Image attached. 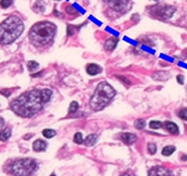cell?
I'll return each instance as SVG.
<instances>
[{"label":"cell","instance_id":"cell-16","mask_svg":"<svg viewBox=\"0 0 187 176\" xmlns=\"http://www.w3.org/2000/svg\"><path fill=\"white\" fill-rule=\"evenodd\" d=\"M97 141V136L95 134H91V135L86 137V139L84 141V144L86 146H93L94 144H96Z\"/></svg>","mask_w":187,"mask_h":176},{"label":"cell","instance_id":"cell-18","mask_svg":"<svg viewBox=\"0 0 187 176\" xmlns=\"http://www.w3.org/2000/svg\"><path fill=\"white\" fill-rule=\"evenodd\" d=\"M42 134L45 138L47 139H51L53 137H54L56 135V131L53 130V129H49V128H47V129H44L42 131Z\"/></svg>","mask_w":187,"mask_h":176},{"label":"cell","instance_id":"cell-14","mask_svg":"<svg viewBox=\"0 0 187 176\" xmlns=\"http://www.w3.org/2000/svg\"><path fill=\"white\" fill-rule=\"evenodd\" d=\"M10 136H11V129L9 127H6L0 132V141H5L9 140Z\"/></svg>","mask_w":187,"mask_h":176},{"label":"cell","instance_id":"cell-20","mask_svg":"<svg viewBox=\"0 0 187 176\" xmlns=\"http://www.w3.org/2000/svg\"><path fill=\"white\" fill-rule=\"evenodd\" d=\"M78 108H79V104H78V102L72 101L70 106H69V109H68V112L69 113H73V112H75L78 110Z\"/></svg>","mask_w":187,"mask_h":176},{"label":"cell","instance_id":"cell-29","mask_svg":"<svg viewBox=\"0 0 187 176\" xmlns=\"http://www.w3.org/2000/svg\"><path fill=\"white\" fill-rule=\"evenodd\" d=\"M0 93H1L2 95H6V97H9V94H10V92L7 91V90H2Z\"/></svg>","mask_w":187,"mask_h":176},{"label":"cell","instance_id":"cell-8","mask_svg":"<svg viewBox=\"0 0 187 176\" xmlns=\"http://www.w3.org/2000/svg\"><path fill=\"white\" fill-rule=\"evenodd\" d=\"M149 176H171L170 171L161 166H155L149 171Z\"/></svg>","mask_w":187,"mask_h":176},{"label":"cell","instance_id":"cell-11","mask_svg":"<svg viewBox=\"0 0 187 176\" xmlns=\"http://www.w3.org/2000/svg\"><path fill=\"white\" fill-rule=\"evenodd\" d=\"M86 70L89 75H97L102 71V68L97 64H89L86 68Z\"/></svg>","mask_w":187,"mask_h":176},{"label":"cell","instance_id":"cell-15","mask_svg":"<svg viewBox=\"0 0 187 176\" xmlns=\"http://www.w3.org/2000/svg\"><path fill=\"white\" fill-rule=\"evenodd\" d=\"M33 9L37 12H44L46 9V3L43 2V0H38V1L35 3Z\"/></svg>","mask_w":187,"mask_h":176},{"label":"cell","instance_id":"cell-3","mask_svg":"<svg viewBox=\"0 0 187 176\" xmlns=\"http://www.w3.org/2000/svg\"><path fill=\"white\" fill-rule=\"evenodd\" d=\"M24 31V24L17 16H10L0 24V43L10 44Z\"/></svg>","mask_w":187,"mask_h":176},{"label":"cell","instance_id":"cell-25","mask_svg":"<svg viewBox=\"0 0 187 176\" xmlns=\"http://www.w3.org/2000/svg\"><path fill=\"white\" fill-rule=\"evenodd\" d=\"M148 150H149V152H150V154H152V155H153V154H155L156 153V145H155L154 143H149L148 144Z\"/></svg>","mask_w":187,"mask_h":176},{"label":"cell","instance_id":"cell-13","mask_svg":"<svg viewBox=\"0 0 187 176\" xmlns=\"http://www.w3.org/2000/svg\"><path fill=\"white\" fill-rule=\"evenodd\" d=\"M165 127L171 134H178L179 133L178 126L176 124H174L173 122H166L165 123Z\"/></svg>","mask_w":187,"mask_h":176},{"label":"cell","instance_id":"cell-26","mask_svg":"<svg viewBox=\"0 0 187 176\" xmlns=\"http://www.w3.org/2000/svg\"><path fill=\"white\" fill-rule=\"evenodd\" d=\"M179 116L181 117L182 119L187 121V109H182V110H181L180 112H179Z\"/></svg>","mask_w":187,"mask_h":176},{"label":"cell","instance_id":"cell-32","mask_svg":"<svg viewBox=\"0 0 187 176\" xmlns=\"http://www.w3.org/2000/svg\"><path fill=\"white\" fill-rule=\"evenodd\" d=\"M51 176H56V175H55V174H52Z\"/></svg>","mask_w":187,"mask_h":176},{"label":"cell","instance_id":"cell-4","mask_svg":"<svg viewBox=\"0 0 187 176\" xmlns=\"http://www.w3.org/2000/svg\"><path fill=\"white\" fill-rule=\"evenodd\" d=\"M115 95L116 91L111 84H108L107 82H100L94 93V96L90 99V106L92 110L97 112L103 110L115 97Z\"/></svg>","mask_w":187,"mask_h":176},{"label":"cell","instance_id":"cell-12","mask_svg":"<svg viewBox=\"0 0 187 176\" xmlns=\"http://www.w3.org/2000/svg\"><path fill=\"white\" fill-rule=\"evenodd\" d=\"M117 43H118V39L116 38H108V40H106L104 48L107 51H112L116 47Z\"/></svg>","mask_w":187,"mask_h":176},{"label":"cell","instance_id":"cell-7","mask_svg":"<svg viewBox=\"0 0 187 176\" xmlns=\"http://www.w3.org/2000/svg\"><path fill=\"white\" fill-rule=\"evenodd\" d=\"M112 9L118 12H124L129 8L128 0H104Z\"/></svg>","mask_w":187,"mask_h":176},{"label":"cell","instance_id":"cell-6","mask_svg":"<svg viewBox=\"0 0 187 176\" xmlns=\"http://www.w3.org/2000/svg\"><path fill=\"white\" fill-rule=\"evenodd\" d=\"M176 9L172 6L168 5H155L151 8L150 12L152 14L153 16L157 17L162 20H167L172 16V14Z\"/></svg>","mask_w":187,"mask_h":176},{"label":"cell","instance_id":"cell-1","mask_svg":"<svg viewBox=\"0 0 187 176\" xmlns=\"http://www.w3.org/2000/svg\"><path fill=\"white\" fill-rule=\"evenodd\" d=\"M53 92L50 89L30 90L10 102V109L17 115L24 118L37 114L47 101H49Z\"/></svg>","mask_w":187,"mask_h":176},{"label":"cell","instance_id":"cell-21","mask_svg":"<svg viewBox=\"0 0 187 176\" xmlns=\"http://www.w3.org/2000/svg\"><path fill=\"white\" fill-rule=\"evenodd\" d=\"M162 127V123L160 121H151L150 122V127L153 129H157Z\"/></svg>","mask_w":187,"mask_h":176},{"label":"cell","instance_id":"cell-24","mask_svg":"<svg viewBox=\"0 0 187 176\" xmlns=\"http://www.w3.org/2000/svg\"><path fill=\"white\" fill-rule=\"evenodd\" d=\"M12 4V0H1L0 1V6L3 9H8Z\"/></svg>","mask_w":187,"mask_h":176},{"label":"cell","instance_id":"cell-23","mask_svg":"<svg viewBox=\"0 0 187 176\" xmlns=\"http://www.w3.org/2000/svg\"><path fill=\"white\" fill-rule=\"evenodd\" d=\"M27 68H28L29 70L32 71V70H34V69L38 68V64L37 62H35V61H29L28 64H27Z\"/></svg>","mask_w":187,"mask_h":176},{"label":"cell","instance_id":"cell-17","mask_svg":"<svg viewBox=\"0 0 187 176\" xmlns=\"http://www.w3.org/2000/svg\"><path fill=\"white\" fill-rule=\"evenodd\" d=\"M175 150H176L175 146H172V145L166 146V147H164L163 150H162V155L165 156H168L170 155H172Z\"/></svg>","mask_w":187,"mask_h":176},{"label":"cell","instance_id":"cell-19","mask_svg":"<svg viewBox=\"0 0 187 176\" xmlns=\"http://www.w3.org/2000/svg\"><path fill=\"white\" fill-rule=\"evenodd\" d=\"M146 126V121L144 119H138L135 122V127L138 129H142Z\"/></svg>","mask_w":187,"mask_h":176},{"label":"cell","instance_id":"cell-27","mask_svg":"<svg viewBox=\"0 0 187 176\" xmlns=\"http://www.w3.org/2000/svg\"><path fill=\"white\" fill-rule=\"evenodd\" d=\"M66 10H67V12H68V14H72V15H76V14H78L77 10H76L73 7H71V6H68V7L66 8Z\"/></svg>","mask_w":187,"mask_h":176},{"label":"cell","instance_id":"cell-9","mask_svg":"<svg viewBox=\"0 0 187 176\" xmlns=\"http://www.w3.org/2000/svg\"><path fill=\"white\" fill-rule=\"evenodd\" d=\"M121 139L122 141L127 143V144H132L134 143L136 141H137V136L135 134H132V133H128V132H127V133H123L122 136H121Z\"/></svg>","mask_w":187,"mask_h":176},{"label":"cell","instance_id":"cell-31","mask_svg":"<svg viewBox=\"0 0 187 176\" xmlns=\"http://www.w3.org/2000/svg\"><path fill=\"white\" fill-rule=\"evenodd\" d=\"M121 176H131L129 173H123V174H122Z\"/></svg>","mask_w":187,"mask_h":176},{"label":"cell","instance_id":"cell-10","mask_svg":"<svg viewBox=\"0 0 187 176\" xmlns=\"http://www.w3.org/2000/svg\"><path fill=\"white\" fill-rule=\"evenodd\" d=\"M47 148V142L42 140H37L33 143V149L36 152H41L45 151Z\"/></svg>","mask_w":187,"mask_h":176},{"label":"cell","instance_id":"cell-2","mask_svg":"<svg viewBox=\"0 0 187 176\" xmlns=\"http://www.w3.org/2000/svg\"><path fill=\"white\" fill-rule=\"evenodd\" d=\"M56 25L51 22H39L29 31V40L36 47H44L50 44L55 36Z\"/></svg>","mask_w":187,"mask_h":176},{"label":"cell","instance_id":"cell-30","mask_svg":"<svg viewBox=\"0 0 187 176\" xmlns=\"http://www.w3.org/2000/svg\"><path fill=\"white\" fill-rule=\"evenodd\" d=\"M4 126H5V120L2 117H0V127H3Z\"/></svg>","mask_w":187,"mask_h":176},{"label":"cell","instance_id":"cell-28","mask_svg":"<svg viewBox=\"0 0 187 176\" xmlns=\"http://www.w3.org/2000/svg\"><path fill=\"white\" fill-rule=\"evenodd\" d=\"M177 80H178V82H179L180 84H183V82H184V78H183V76L178 75V76H177Z\"/></svg>","mask_w":187,"mask_h":176},{"label":"cell","instance_id":"cell-5","mask_svg":"<svg viewBox=\"0 0 187 176\" xmlns=\"http://www.w3.org/2000/svg\"><path fill=\"white\" fill-rule=\"evenodd\" d=\"M38 168L37 162L32 158L15 160L10 165V172L15 176H30Z\"/></svg>","mask_w":187,"mask_h":176},{"label":"cell","instance_id":"cell-22","mask_svg":"<svg viewBox=\"0 0 187 176\" xmlns=\"http://www.w3.org/2000/svg\"><path fill=\"white\" fill-rule=\"evenodd\" d=\"M74 141H75L76 143H79V144H81V143L83 142V139H82V133L78 132V133L75 134V136H74Z\"/></svg>","mask_w":187,"mask_h":176}]
</instances>
